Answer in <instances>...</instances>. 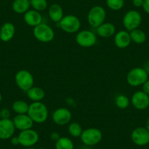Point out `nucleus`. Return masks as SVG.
Returning <instances> with one entry per match:
<instances>
[{"label": "nucleus", "instance_id": "obj_31", "mask_svg": "<svg viewBox=\"0 0 149 149\" xmlns=\"http://www.w3.org/2000/svg\"><path fill=\"white\" fill-rule=\"evenodd\" d=\"M142 88H143L142 91H143V92H145L146 94L149 95V80L146 81V82L142 85Z\"/></svg>", "mask_w": 149, "mask_h": 149}, {"label": "nucleus", "instance_id": "obj_9", "mask_svg": "<svg viewBox=\"0 0 149 149\" xmlns=\"http://www.w3.org/2000/svg\"><path fill=\"white\" fill-rule=\"evenodd\" d=\"M77 44L82 48H91L97 42V35L90 30L79 31L75 37Z\"/></svg>", "mask_w": 149, "mask_h": 149}, {"label": "nucleus", "instance_id": "obj_24", "mask_svg": "<svg viewBox=\"0 0 149 149\" xmlns=\"http://www.w3.org/2000/svg\"><path fill=\"white\" fill-rule=\"evenodd\" d=\"M29 104L24 100H16L13 103L12 109L16 114H27Z\"/></svg>", "mask_w": 149, "mask_h": 149}, {"label": "nucleus", "instance_id": "obj_1", "mask_svg": "<svg viewBox=\"0 0 149 149\" xmlns=\"http://www.w3.org/2000/svg\"><path fill=\"white\" fill-rule=\"evenodd\" d=\"M27 114L34 123L43 124L48 119L49 112L47 106L42 102H34L29 104Z\"/></svg>", "mask_w": 149, "mask_h": 149}, {"label": "nucleus", "instance_id": "obj_13", "mask_svg": "<svg viewBox=\"0 0 149 149\" xmlns=\"http://www.w3.org/2000/svg\"><path fill=\"white\" fill-rule=\"evenodd\" d=\"M131 139L137 146H146L149 143V132L146 127H137L132 132Z\"/></svg>", "mask_w": 149, "mask_h": 149}, {"label": "nucleus", "instance_id": "obj_15", "mask_svg": "<svg viewBox=\"0 0 149 149\" xmlns=\"http://www.w3.org/2000/svg\"><path fill=\"white\" fill-rule=\"evenodd\" d=\"M13 121L15 129L20 131L32 129L34 124L28 114H16L13 119Z\"/></svg>", "mask_w": 149, "mask_h": 149}, {"label": "nucleus", "instance_id": "obj_20", "mask_svg": "<svg viewBox=\"0 0 149 149\" xmlns=\"http://www.w3.org/2000/svg\"><path fill=\"white\" fill-rule=\"evenodd\" d=\"M48 14L51 21H54V23H58V24L64 16L63 8H61V5L56 3L52 4L48 8Z\"/></svg>", "mask_w": 149, "mask_h": 149}, {"label": "nucleus", "instance_id": "obj_17", "mask_svg": "<svg viewBox=\"0 0 149 149\" xmlns=\"http://www.w3.org/2000/svg\"><path fill=\"white\" fill-rule=\"evenodd\" d=\"M24 22L26 25L35 27L42 23V16L40 12L34 10H29L24 14Z\"/></svg>", "mask_w": 149, "mask_h": 149}, {"label": "nucleus", "instance_id": "obj_7", "mask_svg": "<svg viewBox=\"0 0 149 149\" xmlns=\"http://www.w3.org/2000/svg\"><path fill=\"white\" fill-rule=\"evenodd\" d=\"M15 81L17 86L22 91H27L34 86V79L32 74L26 70H21L15 75Z\"/></svg>", "mask_w": 149, "mask_h": 149}, {"label": "nucleus", "instance_id": "obj_35", "mask_svg": "<svg viewBox=\"0 0 149 149\" xmlns=\"http://www.w3.org/2000/svg\"><path fill=\"white\" fill-rule=\"evenodd\" d=\"M60 137H60L59 134H58V132H53L52 134H51V139L53 141L55 142V143L60 138Z\"/></svg>", "mask_w": 149, "mask_h": 149}, {"label": "nucleus", "instance_id": "obj_5", "mask_svg": "<svg viewBox=\"0 0 149 149\" xmlns=\"http://www.w3.org/2000/svg\"><path fill=\"white\" fill-rule=\"evenodd\" d=\"M58 24L60 29L68 34L78 32L81 27V21L78 17L74 15H64Z\"/></svg>", "mask_w": 149, "mask_h": 149}, {"label": "nucleus", "instance_id": "obj_11", "mask_svg": "<svg viewBox=\"0 0 149 149\" xmlns=\"http://www.w3.org/2000/svg\"><path fill=\"white\" fill-rule=\"evenodd\" d=\"M53 121L58 126L68 124L72 119V113L67 107H59L52 114Z\"/></svg>", "mask_w": 149, "mask_h": 149}, {"label": "nucleus", "instance_id": "obj_37", "mask_svg": "<svg viewBox=\"0 0 149 149\" xmlns=\"http://www.w3.org/2000/svg\"><path fill=\"white\" fill-rule=\"evenodd\" d=\"M146 129L149 132V118H148L146 123Z\"/></svg>", "mask_w": 149, "mask_h": 149}, {"label": "nucleus", "instance_id": "obj_14", "mask_svg": "<svg viewBox=\"0 0 149 149\" xmlns=\"http://www.w3.org/2000/svg\"><path fill=\"white\" fill-rule=\"evenodd\" d=\"M15 127L10 118L0 119V140H8L13 136Z\"/></svg>", "mask_w": 149, "mask_h": 149}, {"label": "nucleus", "instance_id": "obj_38", "mask_svg": "<svg viewBox=\"0 0 149 149\" xmlns=\"http://www.w3.org/2000/svg\"><path fill=\"white\" fill-rule=\"evenodd\" d=\"M26 149H37L36 148H34V146L33 147H29V148H26Z\"/></svg>", "mask_w": 149, "mask_h": 149}, {"label": "nucleus", "instance_id": "obj_21", "mask_svg": "<svg viewBox=\"0 0 149 149\" xmlns=\"http://www.w3.org/2000/svg\"><path fill=\"white\" fill-rule=\"evenodd\" d=\"M26 95L30 100L34 102H42L45 97V92L42 88L38 86H32L26 91Z\"/></svg>", "mask_w": 149, "mask_h": 149}, {"label": "nucleus", "instance_id": "obj_8", "mask_svg": "<svg viewBox=\"0 0 149 149\" xmlns=\"http://www.w3.org/2000/svg\"><path fill=\"white\" fill-rule=\"evenodd\" d=\"M141 23L142 15L137 10H129L123 17V25L125 29L128 31L138 29Z\"/></svg>", "mask_w": 149, "mask_h": 149}, {"label": "nucleus", "instance_id": "obj_39", "mask_svg": "<svg viewBox=\"0 0 149 149\" xmlns=\"http://www.w3.org/2000/svg\"><path fill=\"white\" fill-rule=\"evenodd\" d=\"M2 94H0V103L2 102Z\"/></svg>", "mask_w": 149, "mask_h": 149}, {"label": "nucleus", "instance_id": "obj_40", "mask_svg": "<svg viewBox=\"0 0 149 149\" xmlns=\"http://www.w3.org/2000/svg\"><path fill=\"white\" fill-rule=\"evenodd\" d=\"M2 118V116H1V109H0V119Z\"/></svg>", "mask_w": 149, "mask_h": 149}, {"label": "nucleus", "instance_id": "obj_28", "mask_svg": "<svg viewBox=\"0 0 149 149\" xmlns=\"http://www.w3.org/2000/svg\"><path fill=\"white\" fill-rule=\"evenodd\" d=\"M30 5L33 10L40 13L45 10L48 7L47 0H30Z\"/></svg>", "mask_w": 149, "mask_h": 149}, {"label": "nucleus", "instance_id": "obj_22", "mask_svg": "<svg viewBox=\"0 0 149 149\" xmlns=\"http://www.w3.org/2000/svg\"><path fill=\"white\" fill-rule=\"evenodd\" d=\"M30 7V0H14L12 5L13 10L17 14L26 13Z\"/></svg>", "mask_w": 149, "mask_h": 149}, {"label": "nucleus", "instance_id": "obj_34", "mask_svg": "<svg viewBox=\"0 0 149 149\" xmlns=\"http://www.w3.org/2000/svg\"><path fill=\"white\" fill-rule=\"evenodd\" d=\"M10 143L11 144L13 145V146H15L20 145V141L18 136H17V137H13H13L10 138Z\"/></svg>", "mask_w": 149, "mask_h": 149}, {"label": "nucleus", "instance_id": "obj_6", "mask_svg": "<svg viewBox=\"0 0 149 149\" xmlns=\"http://www.w3.org/2000/svg\"><path fill=\"white\" fill-rule=\"evenodd\" d=\"M81 140L86 146H94L100 143L102 139V133L99 129L90 127L83 130Z\"/></svg>", "mask_w": 149, "mask_h": 149}, {"label": "nucleus", "instance_id": "obj_29", "mask_svg": "<svg viewBox=\"0 0 149 149\" xmlns=\"http://www.w3.org/2000/svg\"><path fill=\"white\" fill-rule=\"evenodd\" d=\"M106 5L109 9L118 11L124 6V0H106Z\"/></svg>", "mask_w": 149, "mask_h": 149}, {"label": "nucleus", "instance_id": "obj_36", "mask_svg": "<svg viewBox=\"0 0 149 149\" xmlns=\"http://www.w3.org/2000/svg\"><path fill=\"white\" fill-rule=\"evenodd\" d=\"M145 70L146 71V72L149 74V61H146L144 64V67H143Z\"/></svg>", "mask_w": 149, "mask_h": 149}, {"label": "nucleus", "instance_id": "obj_10", "mask_svg": "<svg viewBox=\"0 0 149 149\" xmlns=\"http://www.w3.org/2000/svg\"><path fill=\"white\" fill-rule=\"evenodd\" d=\"M20 145L25 148L33 147L39 141V134L33 129L21 131L18 135Z\"/></svg>", "mask_w": 149, "mask_h": 149}, {"label": "nucleus", "instance_id": "obj_2", "mask_svg": "<svg viewBox=\"0 0 149 149\" xmlns=\"http://www.w3.org/2000/svg\"><path fill=\"white\" fill-rule=\"evenodd\" d=\"M33 34L35 39L39 42L48 43L54 39L55 32L48 24L42 23L37 26L34 27Z\"/></svg>", "mask_w": 149, "mask_h": 149}, {"label": "nucleus", "instance_id": "obj_25", "mask_svg": "<svg viewBox=\"0 0 149 149\" xmlns=\"http://www.w3.org/2000/svg\"><path fill=\"white\" fill-rule=\"evenodd\" d=\"M72 140L67 137H61L55 143V149H74Z\"/></svg>", "mask_w": 149, "mask_h": 149}, {"label": "nucleus", "instance_id": "obj_30", "mask_svg": "<svg viewBox=\"0 0 149 149\" xmlns=\"http://www.w3.org/2000/svg\"><path fill=\"white\" fill-rule=\"evenodd\" d=\"M1 116H2V118H10V111L9 109L4 108L1 110Z\"/></svg>", "mask_w": 149, "mask_h": 149}, {"label": "nucleus", "instance_id": "obj_3", "mask_svg": "<svg viewBox=\"0 0 149 149\" xmlns=\"http://www.w3.org/2000/svg\"><path fill=\"white\" fill-rule=\"evenodd\" d=\"M148 75L143 67H134L127 74V82L131 86H140L148 80Z\"/></svg>", "mask_w": 149, "mask_h": 149}, {"label": "nucleus", "instance_id": "obj_27", "mask_svg": "<svg viewBox=\"0 0 149 149\" xmlns=\"http://www.w3.org/2000/svg\"><path fill=\"white\" fill-rule=\"evenodd\" d=\"M115 104L118 108L123 110V109H126L129 107L130 104V100L128 97L124 94H119L116 97Z\"/></svg>", "mask_w": 149, "mask_h": 149}, {"label": "nucleus", "instance_id": "obj_16", "mask_svg": "<svg viewBox=\"0 0 149 149\" xmlns=\"http://www.w3.org/2000/svg\"><path fill=\"white\" fill-rule=\"evenodd\" d=\"M131 42L130 31L127 30H121L115 34L114 43L117 48L120 49H124L130 46Z\"/></svg>", "mask_w": 149, "mask_h": 149}, {"label": "nucleus", "instance_id": "obj_12", "mask_svg": "<svg viewBox=\"0 0 149 149\" xmlns=\"http://www.w3.org/2000/svg\"><path fill=\"white\" fill-rule=\"evenodd\" d=\"M130 102L137 110H146L149 106V95L143 91H137L132 96Z\"/></svg>", "mask_w": 149, "mask_h": 149}, {"label": "nucleus", "instance_id": "obj_26", "mask_svg": "<svg viewBox=\"0 0 149 149\" xmlns=\"http://www.w3.org/2000/svg\"><path fill=\"white\" fill-rule=\"evenodd\" d=\"M68 132L74 137H80L83 132L82 127L78 122H72L68 126Z\"/></svg>", "mask_w": 149, "mask_h": 149}, {"label": "nucleus", "instance_id": "obj_4", "mask_svg": "<svg viewBox=\"0 0 149 149\" xmlns=\"http://www.w3.org/2000/svg\"><path fill=\"white\" fill-rule=\"evenodd\" d=\"M107 16L105 10L100 5L92 7L89 10L87 15V21L88 24L93 28L97 29L99 26L104 22Z\"/></svg>", "mask_w": 149, "mask_h": 149}, {"label": "nucleus", "instance_id": "obj_33", "mask_svg": "<svg viewBox=\"0 0 149 149\" xmlns=\"http://www.w3.org/2000/svg\"><path fill=\"white\" fill-rule=\"evenodd\" d=\"M144 0H132V4L135 8H142Z\"/></svg>", "mask_w": 149, "mask_h": 149}, {"label": "nucleus", "instance_id": "obj_19", "mask_svg": "<svg viewBox=\"0 0 149 149\" xmlns=\"http://www.w3.org/2000/svg\"><path fill=\"white\" fill-rule=\"evenodd\" d=\"M97 34L102 38H108L115 35L116 26L111 23L104 22L97 29Z\"/></svg>", "mask_w": 149, "mask_h": 149}, {"label": "nucleus", "instance_id": "obj_32", "mask_svg": "<svg viewBox=\"0 0 149 149\" xmlns=\"http://www.w3.org/2000/svg\"><path fill=\"white\" fill-rule=\"evenodd\" d=\"M142 8H143V10L149 15V0H144Z\"/></svg>", "mask_w": 149, "mask_h": 149}, {"label": "nucleus", "instance_id": "obj_18", "mask_svg": "<svg viewBox=\"0 0 149 149\" xmlns=\"http://www.w3.org/2000/svg\"><path fill=\"white\" fill-rule=\"evenodd\" d=\"M15 34V27L13 24L6 22L0 28V40L2 42H8L13 38Z\"/></svg>", "mask_w": 149, "mask_h": 149}, {"label": "nucleus", "instance_id": "obj_23", "mask_svg": "<svg viewBox=\"0 0 149 149\" xmlns=\"http://www.w3.org/2000/svg\"><path fill=\"white\" fill-rule=\"evenodd\" d=\"M130 37L132 42L136 44H143L146 40V34L143 30L140 29H136L130 31Z\"/></svg>", "mask_w": 149, "mask_h": 149}]
</instances>
